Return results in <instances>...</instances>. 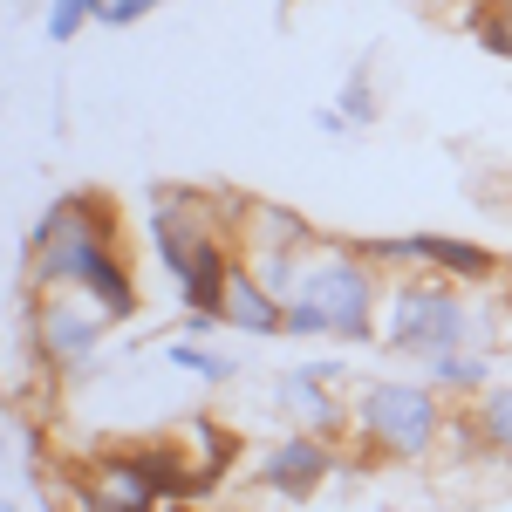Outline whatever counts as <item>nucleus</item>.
Returning a JSON list of instances; mask_svg holds the SVG:
<instances>
[{"label":"nucleus","mask_w":512,"mask_h":512,"mask_svg":"<svg viewBox=\"0 0 512 512\" xmlns=\"http://www.w3.org/2000/svg\"><path fill=\"white\" fill-rule=\"evenodd\" d=\"M239 212L246 192H198V185H151V253L178 287L185 315H219L226 274L239 260Z\"/></svg>","instance_id":"obj_1"},{"label":"nucleus","mask_w":512,"mask_h":512,"mask_svg":"<svg viewBox=\"0 0 512 512\" xmlns=\"http://www.w3.org/2000/svg\"><path fill=\"white\" fill-rule=\"evenodd\" d=\"M383 294H390V274H376L362 260V246L321 239L315 253L301 260V287L287 301V335L294 342H349V349H369L376 342V321H383Z\"/></svg>","instance_id":"obj_2"},{"label":"nucleus","mask_w":512,"mask_h":512,"mask_svg":"<svg viewBox=\"0 0 512 512\" xmlns=\"http://www.w3.org/2000/svg\"><path fill=\"white\" fill-rule=\"evenodd\" d=\"M444 424H451V396H437L424 376L403 383V376H369L349 390V444L376 465H424L444 444Z\"/></svg>","instance_id":"obj_3"},{"label":"nucleus","mask_w":512,"mask_h":512,"mask_svg":"<svg viewBox=\"0 0 512 512\" xmlns=\"http://www.w3.org/2000/svg\"><path fill=\"white\" fill-rule=\"evenodd\" d=\"M376 349L417 355L431 362L444 349H472V287L437 274H403L383 294V321H376Z\"/></svg>","instance_id":"obj_4"},{"label":"nucleus","mask_w":512,"mask_h":512,"mask_svg":"<svg viewBox=\"0 0 512 512\" xmlns=\"http://www.w3.org/2000/svg\"><path fill=\"white\" fill-rule=\"evenodd\" d=\"M48 287L89 294L110 315V328L137 315V274L123 260V239H41V246H28V294H48Z\"/></svg>","instance_id":"obj_5"},{"label":"nucleus","mask_w":512,"mask_h":512,"mask_svg":"<svg viewBox=\"0 0 512 512\" xmlns=\"http://www.w3.org/2000/svg\"><path fill=\"white\" fill-rule=\"evenodd\" d=\"M103 335H110V315H103L89 294H76V287L28 294V349H35V362L55 376V383H69V376H82V369H96Z\"/></svg>","instance_id":"obj_6"},{"label":"nucleus","mask_w":512,"mask_h":512,"mask_svg":"<svg viewBox=\"0 0 512 512\" xmlns=\"http://www.w3.org/2000/svg\"><path fill=\"white\" fill-rule=\"evenodd\" d=\"M349 369L342 362H301V369H280L274 376V410L287 431H308V437H328L342 444L349 437Z\"/></svg>","instance_id":"obj_7"},{"label":"nucleus","mask_w":512,"mask_h":512,"mask_svg":"<svg viewBox=\"0 0 512 512\" xmlns=\"http://www.w3.org/2000/svg\"><path fill=\"white\" fill-rule=\"evenodd\" d=\"M349 458H342V444H328V437H308V431H280L267 451H253V478L280 492V499H294V506H308L328 478L342 472Z\"/></svg>","instance_id":"obj_8"},{"label":"nucleus","mask_w":512,"mask_h":512,"mask_svg":"<svg viewBox=\"0 0 512 512\" xmlns=\"http://www.w3.org/2000/svg\"><path fill=\"white\" fill-rule=\"evenodd\" d=\"M239 260L246 267H267V260H301V253H315L321 233L294 212V205H274V198H246V212H239Z\"/></svg>","instance_id":"obj_9"},{"label":"nucleus","mask_w":512,"mask_h":512,"mask_svg":"<svg viewBox=\"0 0 512 512\" xmlns=\"http://www.w3.org/2000/svg\"><path fill=\"white\" fill-rule=\"evenodd\" d=\"M82 478H89V492H96V512H164L158 485L144 478V465H137V451H130V444L96 451V458L82 465Z\"/></svg>","instance_id":"obj_10"},{"label":"nucleus","mask_w":512,"mask_h":512,"mask_svg":"<svg viewBox=\"0 0 512 512\" xmlns=\"http://www.w3.org/2000/svg\"><path fill=\"white\" fill-rule=\"evenodd\" d=\"M417 246V274H437V280H458V287H492L506 274L499 253L485 239H451V233H410Z\"/></svg>","instance_id":"obj_11"},{"label":"nucleus","mask_w":512,"mask_h":512,"mask_svg":"<svg viewBox=\"0 0 512 512\" xmlns=\"http://www.w3.org/2000/svg\"><path fill=\"white\" fill-rule=\"evenodd\" d=\"M41 239H123V219H117V198L110 192H62L48 212L35 219L28 246Z\"/></svg>","instance_id":"obj_12"},{"label":"nucleus","mask_w":512,"mask_h":512,"mask_svg":"<svg viewBox=\"0 0 512 512\" xmlns=\"http://www.w3.org/2000/svg\"><path fill=\"white\" fill-rule=\"evenodd\" d=\"M171 444L185 451V472H192V499H205L226 465H233V431H219L212 417H185V424H171Z\"/></svg>","instance_id":"obj_13"},{"label":"nucleus","mask_w":512,"mask_h":512,"mask_svg":"<svg viewBox=\"0 0 512 512\" xmlns=\"http://www.w3.org/2000/svg\"><path fill=\"white\" fill-rule=\"evenodd\" d=\"M219 315H226V328H239V335H287V301H274V294L253 280V267H239V260H233V274H226Z\"/></svg>","instance_id":"obj_14"},{"label":"nucleus","mask_w":512,"mask_h":512,"mask_svg":"<svg viewBox=\"0 0 512 512\" xmlns=\"http://www.w3.org/2000/svg\"><path fill=\"white\" fill-rule=\"evenodd\" d=\"M424 383L437 396H485L492 390V355L485 349H444L424 362Z\"/></svg>","instance_id":"obj_15"},{"label":"nucleus","mask_w":512,"mask_h":512,"mask_svg":"<svg viewBox=\"0 0 512 512\" xmlns=\"http://www.w3.org/2000/svg\"><path fill=\"white\" fill-rule=\"evenodd\" d=\"M130 451H137V465H144V478L158 485V499H164V506H171V499H192V472H185V451L171 444V431L137 437Z\"/></svg>","instance_id":"obj_16"},{"label":"nucleus","mask_w":512,"mask_h":512,"mask_svg":"<svg viewBox=\"0 0 512 512\" xmlns=\"http://www.w3.org/2000/svg\"><path fill=\"white\" fill-rule=\"evenodd\" d=\"M465 417H472L485 458H506V465H512V383H492L485 396H472Z\"/></svg>","instance_id":"obj_17"},{"label":"nucleus","mask_w":512,"mask_h":512,"mask_svg":"<svg viewBox=\"0 0 512 512\" xmlns=\"http://www.w3.org/2000/svg\"><path fill=\"white\" fill-rule=\"evenodd\" d=\"M472 349H485V355L512 349V294H499V287H472Z\"/></svg>","instance_id":"obj_18"},{"label":"nucleus","mask_w":512,"mask_h":512,"mask_svg":"<svg viewBox=\"0 0 512 512\" xmlns=\"http://www.w3.org/2000/svg\"><path fill=\"white\" fill-rule=\"evenodd\" d=\"M164 362L185 369V376H198V383H233V376H239V362L226 349H205V342H185V335L164 342Z\"/></svg>","instance_id":"obj_19"},{"label":"nucleus","mask_w":512,"mask_h":512,"mask_svg":"<svg viewBox=\"0 0 512 512\" xmlns=\"http://www.w3.org/2000/svg\"><path fill=\"white\" fill-rule=\"evenodd\" d=\"M96 14H103V0H48V21H41V35L55 41H76L82 28H96Z\"/></svg>","instance_id":"obj_20"},{"label":"nucleus","mask_w":512,"mask_h":512,"mask_svg":"<svg viewBox=\"0 0 512 512\" xmlns=\"http://www.w3.org/2000/svg\"><path fill=\"white\" fill-rule=\"evenodd\" d=\"M465 28H472V41L485 48V55L512 62V0H506V7H478V14L465 21Z\"/></svg>","instance_id":"obj_21"},{"label":"nucleus","mask_w":512,"mask_h":512,"mask_svg":"<svg viewBox=\"0 0 512 512\" xmlns=\"http://www.w3.org/2000/svg\"><path fill=\"white\" fill-rule=\"evenodd\" d=\"M342 117L362 130V123H376V82H369V69H355L349 82H342V103H335Z\"/></svg>","instance_id":"obj_22"},{"label":"nucleus","mask_w":512,"mask_h":512,"mask_svg":"<svg viewBox=\"0 0 512 512\" xmlns=\"http://www.w3.org/2000/svg\"><path fill=\"white\" fill-rule=\"evenodd\" d=\"M164 0H103V14H96V28H137L144 14H158Z\"/></svg>","instance_id":"obj_23"},{"label":"nucleus","mask_w":512,"mask_h":512,"mask_svg":"<svg viewBox=\"0 0 512 512\" xmlns=\"http://www.w3.org/2000/svg\"><path fill=\"white\" fill-rule=\"evenodd\" d=\"M315 130H328V137H349L355 123H349V117H342V110H315Z\"/></svg>","instance_id":"obj_24"},{"label":"nucleus","mask_w":512,"mask_h":512,"mask_svg":"<svg viewBox=\"0 0 512 512\" xmlns=\"http://www.w3.org/2000/svg\"><path fill=\"white\" fill-rule=\"evenodd\" d=\"M0 512H21V506H14V499H0Z\"/></svg>","instance_id":"obj_25"},{"label":"nucleus","mask_w":512,"mask_h":512,"mask_svg":"<svg viewBox=\"0 0 512 512\" xmlns=\"http://www.w3.org/2000/svg\"><path fill=\"white\" fill-rule=\"evenodd\" d=\"M0 458H7V437H0Z\"/></svg>","instance_id":"obj_26"},{"label":"nucleus","mask_w":512,"mask_h":512,"mask_svg":"<svg viewBox=\"0 0 512 512\" xmlns=\"http://www.w3.org/2000/svg\"><path fill=\"white\" fill-rule=\"evenodd\" d=\"M274 7H294V0H274Z\"/></svg>","instance_id":"obj_27"}]
</instances>
